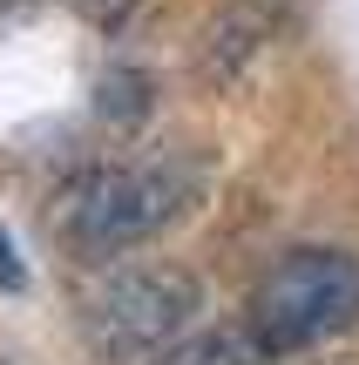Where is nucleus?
I'll return each instance as SVG.
<instances>
[{
  "label": "nucleus",
  "mask_w": 359,
  "mask_h": 365,
  "mask_svg": "<svg viewBox=\"0 0 359 365\" xmlns=\"http://www.w3.org/2000/svg\"><path fill=\"white\" fill-rule=\"evenodd\" d=\"M190 190L197 182L170 163H102V170H81L75 182H61L48 223L81 257H122L143 237H156L163 223L183 217Z\"/></svg>",
  "instance_id": "nucleus-1"
},
{
  "label": "nucleus",
  "mask_w": 359,
  "mask_h": 365,
  "mask_svg": "<svg viewBox=\"0 0 359 365\" xmlns=\"http://www.w3.org/2000/svg\"><path fill=\"white\" fill-rule=\"evenodd\" d=\"M197 312H203V291L176 264H116L75 304L81 339L102 365H156L197 325Z\"/></svg>",
  "instance_id": "nucleus-2"
},
{
  "label": "nucleus",
  "mask_w": 359,
  "mask_h": 365,
  "mask_svg": "<svg viewBox=\"0 0 359 365\" xmlns=\"http://www.w3.org/2000/svg\"><path fill=\"white\" fill-rule=\"evenodd\" d=\"M359 318V264L346 250H285L251 291V331L265 339V352H305V345L339 339Z\"/></svg>",
  "instance_id": "nucleus-3"
},
{
  "label": "nucleus",
  "mask_w": 359,
  "mask_h": 365,
  "mask_svg": "<svg viewBox=\"0 0 359 365\" xmlns=\"http://www.w3.org/2000/svg\"><path fill=\"white\" fill-rule=\"evenodd\" d=\"M285 27H292V0H224L197 41V75L211 88L244 81L258 54H271L285 41Z\"/></svg>",
  "instance_id": "nucleus-4"
},
{
  "label": "nucleus",
  "mask_w": 359,
  "mask_h": 365,
  "mask_svg": "<svg viewBox=\"0 0 359 365\" xmlns=\"http://www.w3.org/2000/svg\"><path fill=\"white\" fill-rule=\"evenodd\" d=\"M258 352H265L258 331H251V339H238V331H183L156 365H251Z\"/></svg>",
  "instance_id": "nucleus-5"
},
{
  "label": "nucleus",
  "mask_w": 359,
  "mask_h": 365,
  "mask_svg": "<svg viewBox=\"0 0 359 365\" xmlns=\"http://www.w3.org/2000/svg\"><path fill=\"white\" fill-rule=\"evenodd\" d=\"M68 7H75V14H81L89 27H102V34H116V27L129 21V14L143 7V0H68Z\"/></svg>",
  "instance_id": "nucleus-6"
},
{
  "label": "nucleus",
  "mask_w": 359,
  "mask_h": 365,
  "mask_svg": "<svg viewBox=\"0 0 359 365\" xmlns=\"http://www.w3.org/2000/svg\"><path fill=\"white\" fill-rule=\"evenodd\" d=\"M0 291H27V264H21V250H14L7 230H0Z\"/></svg>",
  "instance_id": "nucleus-7"
},
{
  "label": "nucleus",
  "mask_w": 359,
  "mask_h": 365,
  "mask_svg": "<svg viewBox=\"0 0 359 365\" xmlns=\"http://www.w3.org/2000/svg\"><path fill=\"white\" fill-rule=\"evenodd\" d=\"M0 365H21V359H14V352H7V345H0Z\"/></svg>",
  "instance_id": "nucleus-8"
}]
</instances>
